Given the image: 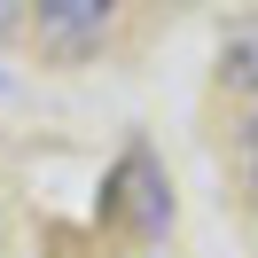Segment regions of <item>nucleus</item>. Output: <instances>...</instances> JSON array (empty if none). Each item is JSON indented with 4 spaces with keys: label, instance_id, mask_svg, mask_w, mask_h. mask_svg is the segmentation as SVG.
<instances>
[{
    "label": "nucleus",
    "instance_id": "nucleus-4",
    "mask_svg": "<svg viewBox=\"0 0 258 258\" xmlns=\"http://www.w3.org/2000/svg\"><path fill=\"white\" fill-rule=\"evenodd\" d=\"M242 164H250V188H258V117L242 125Z\"/></svg>",
    "mask_w": 258,
    "mask_h": 258
},
{
    "label": "nucleus",
    "instance_id": "nucleus-2",
    "mask_svg": "<svg viewBox=\"0 0 258 258\" xmlns=\"http://www.w3.org/2000/svg\"><path fill=\"white\" fill-rule=\"evenodd\" d=\"M110 196H125V219L141 227V235H164V227H172V196H164V180H157V164L141 157V149H133L125 164H117V180H110Z\"/></svg>",
    "mask_w": 258,
    "mask_h": 258
},
{
    "label": "nucleus",
    "instance_id": "nucleus-5",
    "mask_svg": "<svg viewBox=\"0 0 258 258\" xmlns=\"http://www.w3.org/2000/svg\"><path fill=\"white\" fill-rule=\"evenodd\" d=\"M16 24H24V0H0V39L16 32Z\"/></svg>",
    "mask_w": 258,
    "mask_h": 258
},
{
    "label": "nucleus",
    "instance_id": "nucleus-1",
    "mask_svg": "<svg viewBox=\"0 0 258 258\" xmlns=\"http://www.w3.org/2000/svg\"><path fill=\"white\" fill-rule=\"evenodd\" d=\"M24 8H32V32L55 63H86V55L110 47L125 0H24Z\"/></svg>",
    "mask_w": 258,
    "mask_h": 258
},
{
    "label": "nucleus",
    "instance_id": "nucleus-3",
    "mask_svg": "<svg viewBox=\"0 0 258 258\" xmlns=\"http://www.w3.org/2000/svg\"><path fill=\"white\" fill-rule=\"evenodd\" d=\"M219 71H227V86L258 94V16H242L235 32H227V47H219Z\"/></svg>",
    "mask_w": 258,
    "mask_h": 258
}]
</instances>
